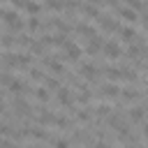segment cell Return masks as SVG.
I'll list each match as a JSON object with an SVG mask.
<instances>
[{"mask_svg": "<svg viewBox=\"0 0 148 148\" xmlns=\"http://www.w3.org/2000/svg\"><path fill=\"white\" fill-rule=\"evenodd\" d=\"M53 148H69L67 139H53Z\"/></svg>", "mask_w": 148, "mask_h": 148, "instance_id": "cell-26", "label": "cell"}, {"mask_svg": "<svg viewBox=\"0 0 148 148\" xmlns=\"http://www.w3.org/2000/svg\"><path fill=\"white\" fill-rule=\"evenodd\" d=\"M125 148H139V146H130V143H127V146H125Z\"/></svg>", "mask_w": 148, "mask_h": 148, "instance_id": "cell-33", "label": "cell"}, {"mask_svg": "<svg viewBox=\"0 0 148 148\" xmlns=\"http://www.w3.org/2000/svg\"><path fill=\"white\" fill-rule=\"evenodd\" d=\"M113 9H116V14H118L120 18H125V21H130V23L139 18V16H136V12H134L132 7H127V5H120V2H118V5L113 7Z\"/></svg>", "mask_w": 148, "mask_h": 148, "instance_id": "cell-4", "label": "cell"}, {"mask_svg": "<svg viewBox=\"0 0 148 148\" xmlns=\"http://www.w3.org/2000/svg\"><path fill=\"white\" fill-rule=\"evenodd\" d=\"M42 60H44V65H46V67H49L51 72H56V74H62V72H65V67H62V62H60L58 58H51V56H44Z\"/></svg>", "mask_w": 148, "mask_h": 148, "instance_id": "cell-9", "label": "cell"}, {"mask_svg": "<svg viewBox=\"0 0 148 148\" xmlns=\"http://www.w3.org/2000/svg\"><path fill=\"white\" fill-rule=\"evenodd\" d=\"M2 16H5V23H7V28H9L12 32H16V30L23 28V21H21V16H18L16 9H7Z\"/></svg>", "mask_w": 148, "mask_h": 148, "instance_id": "cell-1", "label": "cell"}, {"mask_svg": "<svg viewBox=\"0 0 148 148\" xmlns=\"http://www.w3.org/2000/svg\"><path fill=\"white\" fill-rule=\"evenodd\" d=\"M143 111H146V116H148V104H146V106H143Z\"/></svg>", "mask_w": 148, "mask_h": 148, "instance_id": "cell-32", "label": "cell"}, {"mask_svg": "<svg viewBox=\"0 0 148 148\" xmlns=\"http://www.w3.org/2000/svg\"><path fill=\"white\" fill-rule=\"evenodd\" d=\"M30 76L39 81V79H44V72H42V69H30Z\"/></svg>", "mask_w": 148, "mask_h": 148, "instance_id": "cell-28", "label": "cell"}, {"mask_svg": "<svg viewBox=\"0 0 148 148\" xmlns=\"http://www.w3.org/2000/svg\"><path fill=\"white\" fill-rule=\"evenodd\" d=\"M28 28L30 30H37V28H42V21L37 16H28Z\"/></svg>", "mask_w": 148, "mask_h": 148, "instance_id": "cell-22", "label": "cell"}, {"mask_svg": "<svg viewBox=\"0 0 148 148\" xmlns=\"http://www.w3.org/2000/svg\"><path fill=\"white\" fill-rule=\"evenodd\" d=\"M118 35H120L125 42L132 44V42L136 39V28H134V25H120V28H118Z\"/></svg>", "mask_w": 148, "mask_h": 148, "instance_id": "cell-8", "label": "cell"}, {"mask_svg": "<svg viewBox=\"0 0 148 148\" xmlns=\"http://www.w3.org/2000/svg\"><path fill=\"white\" fill-rule=\"evenodd\" d=\"M30 51H32V53H44V44L32 39V44H30Z\"/></svg>", "mask_w": 148, "mask_h": 148, "instance_id": "cell-23", "label": "cell"}, {"mask_svg": "<svg viewBox=\"0 0 148 148\" xmlns=\"http://www.w3.org/2000/svg\"><path fill=\"white\" fill-rule=\"evenodd\" d=\"M16 148H21V146H16Z\"/></svg>", "mask_w": 148, "mask_h": 148, "instance_id": "cell-38", "label": "cell"}, {"mask_svg": "<svg viewBox=\"0 0 148 148\" xmlns=\"http://www.w3.org/2000/svg\"><path fill=\"white\" fill-rule=\"evenodd\" d=\"M23 9H25L30 16H37V14L44 9V5H42V2H23Z\"/></svg>", "mask_w": 148, "mask_h": 148, "instance_id": "cell-16", "label": "cell"}, {"mask_svg": "<svg viewBox=\"0 0 148 148\" xmlns=\"http://www.w3.org/2000/svg\"><path fill=\"white\" fill-rule=\"evenodd\" d=\"M35 95H37V99H42V102H49V99H51V95H49V90H46L44 86H37V88H35Z\"/></svg>", "mask_w": 148, "mask_h": 148, "instance_id": "cell-20", "label": "cell"}, {"mask_svg": "<svg viewBox=\"0 0 148 148\" xmlns=\"http://www.w3.org/2000/svg\"><path fill=\"white\" fill-rule=\"evenodd\" d=\"M95 148H113V146H109V143H104V141H97Z\"/></svg>", "mask_w": 148, "mask_h": 148, "instance_id": "cell-30", "label": "cell"}, {"mask_svg": "<svg viewBox=\"0 0 148 148\" xmlns=\"http://www.w3.org/2000/svg\"><path fill=\"white\" fill-rule=\"evenodd\" d=\"M58 102H60L62 106H72V104H74L72 90H69V88H60V90H58Z\"/></svg>", "mask_w": 148, "mask_h": 148, "instance_id": "cell-11", "label": "cell"}, {"mask_svg": "<svg viewBox=\"0 0 148 148\" xmlns=\"http://www.w3.org/2000/svg\"><path fill=\"white\" fill-rule=\"evenodd\" d=\"M0 16H2V7H0Z\"/></svg>", "mask_w": 148, "mask_h": 148, "instance_id": "cell-36", "label": "cell"}, {"mask_svg": "<svg viewBox=\"0 0 148 148\" xmlns=\"http://www.w3.org/2000/svg\"><path fill=\"white\" fill-rule=\"evenodd\" d=\"M123 97H125V99H136L139 92H136V88H130V86H127V88L123 90Z\"/></svg>", "mask_w": 148, "mask_h": 148, "instance_id": "cell-21", "label": "cell"}, {"mask_svg": "<svg viewBox=\"0 0 148 148\" xmlns=\"http://www.w3.org/2000/svg\"><path fill=\"white\" fill-rule=\"evenodd\" d=\"M76 32H81V35H86L88 39L97 35V32H95V25H90L88 21H79V23H76Z\"/></svg>", "mask_w": 148, "mask_h": 148, "instance_id": "cell-12", "label": "cell"}, {"mask_svg": "<svg viewBox=\"0 0 148 148\" xmlns=\"http://www.w3.org/2000/svg\"><path fill=\"white\" fill-rule=\"evenodd\" d=\"M146 143H148V139H146Z\"/></svg>", "mask_w": 148, "mask_h": 148, "instance_id": "cell-39", "label": "cell"}, {"mask_svg": "<svg viewBox=\"0 0 148 148\" xmlns=\"http://www.w3.org/2000/svg\"><path fill=\"white\" fill-rule=\"evenodd\" d=\"M146 58H148V51H146Z\"/></svg>", "mask_w": 148, "mask_h": 148, "instance_id": "cell-37", "label": "cell"}, {"mask_svg": "<svg viewBox=\"0 0 148 148\" xmlns=\"http://www.w3.org/2000/svg\"><path fill=\"white\" fill-rule=\"evenodd\" d=\"M56 125H60V127H67V125H69V120H67V118H62V116H58V118H56Z\"/></svg>", "mask_w": 148, "mask_h": 148, "instance_id": "cell-29", "label": "cell"}, {"mask_svg": "<svg viewBox=\"0 0 148 148\" xmlns=\"http://www.w3.org/2000/svg\"><path fill=\"white\" fill-rule=\"evenodd\" d=\"M0 111H2V99H0Z\"/></svg>", "mask_w": 148, "mask_h": 148, "instance_id": "cell-35", "label": "cell"}, {"mask_svg": "<svg viewBox=\"0 0 148 148\" xmlns=\"http://www.w3.org/2000/svg\"><path fill=\"white\" fill-rule=\"evenodd\" d=\"M42 125H56V116L51 113V111H46V109H39V118H37Z\"/></svg>", "mask_w": 148, "mask_h": 148, "instance_id": "cell-15", "label": "cell"}, {"mask_svg": "<svg viewBox=\"0 0 148 148\" xmlns=\"http://www.w3.org/2000/svg\"><path fill=\"white\" fill-rule=\"evenodd\" d=\"M62 51H65V58H69V60H79V56H81V46L72 39H67L62 44Z\"/></svg>", "mask_w": 148, "mask_h": 148, "instance_id": "cell-3", "label": "cell"}, {"mask_svg": "<svg viewBox=\"0 0 148 148\" xmlns=\"http://www.w3.org/2000/svg\"><path fill=\"white\" fill-rule=\"evenodd\" d=\"M79 9L86 14V18H97V16L102 14V12H99V5H90V2H83Z\"/></svg>", "mask_w": 148, "mask_h": 148, "instance_id": "cell-10", "label": "cell"}, {"mask_svg": "<svg viewBox=\"0 0 148 148\" xmlns=\"http://www.w3.org/2000/svg\"><path fill=\"white\" fill-rule=\"evenodd\" d=\"M44 83H46V86H44L46 90H60V88H62V86H60V79H56V76H44Z\"/></svg>", "mask_w": 148, "mask_h": 148, "instance_id": "cell-17", "label": "cell"}, {"mask_svg": "<svg viewBox=\"0 0 148 148\" xmlns=\"http://www.w3.org/2000/svg\"><path fill=\"white\" fill-rule=\"evenodd\" d=\"M102 51H104V56H106L109 60H116V58H120V53H123V49H120V44H118L116 39H104Z\"/></svg>", "mask_w": 148, "mask_h": 148, "instance_id": "cell-2", "label": "cell"}, {"mask_svg": "<svg viewBox=\"0 0 148 148\" xmlns=\"http://www.w3.org/2000/svg\"><path fill=\"white\" fill-rule=\"evenodd\" d=\"M0 42H2V46H12V44H14V35H12V32H7V35H2V39H0Z\"/></svg>", "mask_w": 148, "mask_h": 148, "instance_id": "cell-24", "label": "cell"}, {"mask_svg": "<svg viewBox=\"0 0 148 148\" xmlns=\"http://www.w3.org/2000/svg\"><path fill=\"white\" fill-rule=\"evenodd\" d=\"M7 88H9V92H16V95H18V92L25 88V83H23L21 79H12V81L7 83Z\"/></svg>", "mask_w": 148, "mask_h": 148, "instance_id": "cell-18", "label": "cell"}, {"mask_svg": "<svg viewBox=\"0 0 148 148\" xmlns=\"http://www.w3.org/2000/svg\"><path fill=\"white\" fill-rule=\"evenodd\" d=\"M143 136L148 139V123H143Z\"/></svg>", "mask_w": 148, "mask_h": 148, "instance_id": "cell-31", "label": "cell"}, {"mask_svg": "<svg viewBox=\"0 0 148 148\" xmlns=\"http://www.w3.org/2000/svg\"><path fill=\"white\" fill-rule=\"evenodd\" d=\"M79 72H81V76H83L86 81H95V76H97V65H92V62H83Z\"/></svg>", "mask_w": 148, "mask_h": 148, "instance_id": "cell-7", "label": "cell"}, {"mask_svg": "<svg viewBox=\"0 0 148 148\" xmlns=\"http://www.w3.org/2000/svg\"><path fill=\"white\" fill-rule=\"evenodd\" d=\"M30 148H42V146H37V143H35V146H30Z\"/></svg>", "mask_w": 148, "mask_h": 148, "instance_id": "cell-34", "label": "cell"}, {"mask_svg": "<svg viewBox=\"0 0 148 148\" xmlns=\"http://www.w3.org/2000/svg\"><path fill=\"white\" fill-rule=\"evenodd\" d=\"M28 132V136H32V139H49V134L42 130V127H30V130H25Z\"/></svg>", "mask_w": 148, "mask_h": 148, "instance_id": "cell-19", "label": "cell"}, {"mask_svg": "<svg viewBox=\"0 0 148 148\" xmlns=\"http://www.w3.org/2000/svg\"><path fill=\"white\" fill-rule=\"evenodd\" d=\"M130 120H132V123H146V111H143V106H134V109L130 111Z\"/></svg>", "mask_w": 148, "mask_h": 148, "instance_id": "cell-14", "label": "cell"}, {"mask_svg": "<svg viewBox=\"0 0 148 148\" xmlns=\"http://www.w3.org/2000/svg\"><path fill=\"white\" fill-rule=\"evenodd\" d=\"M99 92H102L104 97H118L120 90H118L116 83H102V86H99Z\"/></svg>", "mask_w": 148, "mask_h": 148, "instance_id": "cell-13", "label": "cell"}, {"mask_svg": "<svg viewBox=\"0 0 148 148\" xmlns=\"http://www.w3.org/2000/svg\"><path fill=\"white\" fill-rule=\"evenodd\" d=\"M97 21H99V25H102L104 30H118V28H120L118 18H116V16H111V14H99V16H97Z\"/></svg>", "mask_w": 148, "mask_h": 148, "instance_id": "cell-5", "label": "cell"}, {"mask_svg": "<svg viewBox=\"0 0 148 148\" xmlns=\"http://www.w3.org/2000/svg\"><path fill=\"white\" fill-rule=\"evenodd\" d=\"M88 111H90V109H81V111H79V120H83V123L90 120V113H88Z\"/></svg>", "mask_w": 148, "mask_h": 148, "instance_id": "cell-27", "label": "cell"}, {"mask_svg": "<svg viewBox=\"0 0 148 148\" xmlns=\"http://www.w3.org/2000/svg\"><path fill=\"white\" fill-rule=\"evenodd\" d=\"M109 113H111V106L109 104H99L97 106V116H109Z\"/></svg>", "mask_w": 148, "mask_h": 148, "instance_id": "cell-25", "label": "cell"}, {"mask_svg": "<svg viewBox=\"0 0 148 148\" xmlns=\"http://www.w3.org/2000/svg\"><path fill=\"white\" fill-rule=\"evenodd\" d=\"M102 44H104V37H99V35L90 37V39H88V46H86V53H88V56H95L97 51H102Z\"/></svg>", "mask_w": 148, "mask_h": 148, "instance_id": "cell-6", "label": "cell"}]
</instances>
